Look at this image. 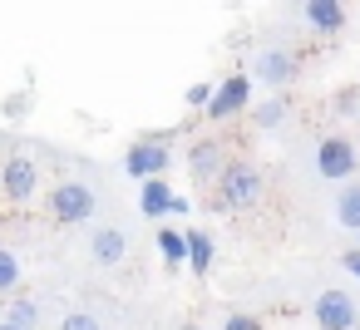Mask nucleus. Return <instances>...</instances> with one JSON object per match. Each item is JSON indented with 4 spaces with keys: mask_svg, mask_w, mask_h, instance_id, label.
I'll return each instance as SVG.
<instances>
[{
    "mask_svg": "<svg viewBox=\"0 0 360 330\" xmlns=\"http://www.w3.org/2000/svg\"><path fill=\"white\" fill-rule=\"evenodd\" d=\"M262 192H266V178H262L257 163H227V173L217 178V207H227V212L257 207Z\"/></svg>",
    "mask_w": 360,
    "mask_h": 330,
    "instance_id": "1",
    "label": "nucleus"
},
{
    "mask_svg": "<svg viewBox=\"0 0 360 330\" xmlns=\"http://www.w3.org/2000/svg\"><path fill=\"white\" fill-rule=\"evenodd\" d=\"M355 168H360V148H355L345 133H326V138L316 143V173H321L326 183H350Z\"/></svg>",
    "mask_w": 360,
    "mask_h": 330,
    "instance_id": "2",
    "label": "nucleus"
},
{
    "mask_svg": "<svg viewBox=\"0 0 360 330\" xmlns=\"http://www.w3.org/2000/svg\"><path fill=\"white\" fill-rule=\"evenodd\" d=\"M40 192V163L30 153H11L0 163V197L6 202H35Z\"/></svg>",
    "mask_w": 360,
    "mask_h": 330,
    "instance_id": "3",
    "label": "nucleus"
},
{
    "mask_svg": "<svg viewBox=\"0 0 360 330\" xmlns=\"http://www.w3.org/2000/svg\"><path fill=\"white\" fill-rule=\"evenodd\" d=\"M94 207H99V197H94L89 183H55V192H50V212H55V222H65V227L89 222Z\"/></svg>",
    "mask_w": 360,
    "mask_h": 330,
    "instance_id": "4",
    "label": "nucleus"
},
{
    "mask_svg": "<svg viewBox=\"0 0 360 330\" xmlns=\"http://www.w3.org/2000/svg\"><path fill=\"white\" fill-rule=\"evenodd\" d=\"M168 163H173V153H168V143H163V138H139V143H129V153H124V173H129V178H139V183L163 178V173H168Z\"/></svg>",
    "mask_w": 360,
    "mask_h": 330,
    "instance_id": "5",
    "label": "nucleus"
},
{
    "mask_svg": "<svg viewBox=\"0 0 360 330\" xmlns=\"http://www.w3.org/2000/svg\"><path fill=\"white\" fill-rule=\"evenodd\" d=\"M311 315H316L321 330H360V310H355L350 291H321L311 301Z\"/></svg>",
    "mask_w": 360,
    "mask_h": 330,
    "instance_id": "6",
    "label": "nucleus"
},
{
    "mask_svg": "<svg viewBox=\"0 0 360 330\" xmlns=\"http://www.w3.org/2000/svg\"><path fill=\"white\" fill-rule=\"evenodd\" d=\"M227 143L222 138H193L188 143V173L198 178V183H217L222 173H227Z\"/></svg>",
    "mask_w": 360,
    "mask_h": 330,
    "instance_id": "7",
    "label": "nucleus"
},
{
    "mask_svg": "<svg viewBox=\"0 0 360 330\" xmlns=\"http://www.w3.org/2000/svg\"><path fill=\"white\" fill-rule=\"evenodd\" d=\"M247 104H252V74H227V79L217 84V94H212V109H207V119H212V124H222V119L242 114Z\"/></svg>",
    "mask_w": 360,
    "mask_h": 330,
    "instance_id": "8",
    "label": "nucleus"
},
{
    "mask_svg": "<svg viewBox=\"0 0 360 330\" xmlns=\"http://www.w3.org/2000/svg\"><path fill=\"white\" fill-rule=\"evenodd\" d=\"M301 20L311 35H340L350 25V11L340 6V0H306L301 6Z\"/></svg>",
    "mask_w": 360,
    "mask_h": 330,
    "instance_id": "9",
    "label": "nucleus"
},
{
    "mask_svg": "<svg viewBox=\"0 0 360 330\" xmlns=\"http://www.w3.org/2000/svg\"><path fill=\"white\" fill-rule=\"evenodd\" d=\"M252 74H257L266 89H286V84L296 79V55H286V50H262V55L252 60Z\"/></svg>",
    "mask_w": 360,
    "mask_h": 330,
    "instance_id": "10",
    "label": "nucleus"
},
{
    "mask_svg": "<svg viewBox=\"0 0 360 330\" xmlns=\"http://www.w3.org/2000/svg\"><path fill=\"white\" fill-rule=\"evenodd\" d=\"M89 256H94L99 266H119V261H129V237H124L119 227H99V232L89 237Z\"/></svg>",
    "mask_w": 360,
    "mask_h": 330,
    "instance_id": "11",
    "label": "nucleus"
},
{
    "mask_svg": "<svg viewBox=\"0 0 360 330\" xmlns=\"http://www.w3.org/2000/svg\"><path fill=\"white\" fill-rule=\"evenodd\" d=\"M139 207H143V217H168L173 207H178V197H173V187L163 183V178H153V183H139Z\"/></svg>",
    "mask_w": 360,
    "mask_h": 330,
    "instance_id": "12",
    "label": "nucleus"
},
{
    "mask_svg": "<svg viewBox=\"0 0 360 330\" xmlns=\"http://www.w3.org/2000/svg\"><path fill=\"white\" fill-rule=\"evenodd\" d=\"M158 256H163V266L168 271H178V266H188V232H158Z\"/></svg>",
    "mask_w": 360,
    "mask_h": 330,
    "instance_id": "13",
    "label": "nucleus"
},
{
    "mask_svg": "<svg viewBox=\"0 0 360 330\" xmlns=\"http://www.w3.org/2000/svg\"><path fill=\"white\" fill-rule=\"evenodd\" d=\"M212 256H217L212 237L207 232H188V266H193V276H207L212 271Z\"/></svg>",
    "mask_w": 360,
    "mask_h": 330,
    "instance_id": "14",
    "label": "nucleus"
},
{
    "mask_svg": "<svg viewBox=\"0 0 360 330\" xmlns=\"http://www.w3.org/2000/svg\"><path fill=\"white\" fill-rule=\"evenodd\" d=\"M15 330H40V320H45V305L35 301V296H15L11 301V315H6Z\"/></svg>",
    "mask_w": 360,
    "mask_h": 330,
    "instance_id": "15",
    "label": "nucleus"
},
{
    "mask_svg": "<svg viewBox=\"0 0 360 330\" xmlns=\"http://www.w3.org/2000/svg\"><path fill=\"white\" fill-rule=\"evenodd\" d=\"M286 114H291V104H286L281 94H271L266 104H257V109H252V124H257L262 133H271V128H281V124H286Z\"/></svg>",
    "mask_w": 360,
    "mask_h": 330,
    "instance_id": "16",
    "label": "nucleus"
},
{
    "mask_svg": "<svg viewBox=\"0 0 360 330\" xmlns=\"http://www.w3.org/2000/svg\"><path fill=\"white\" fill-rule=\"evenodd\" d=\"M335 222L350 227V232H360V183H345V187H340V197H335Z\"/></svg>",
    "mask_w": 360,
    "mask_h": 330,
    "instance_id": "17",
    "label": "nucleus"
},
{
    "mask_svg": "<svg viewBox=\"0 0 360 330\" xmlns=\"http://www.w3.org/2000/svg\"><path fill=\"white\" fill-rule=\"evenodd\" d=\"M15 286H20V256L0 246V291H15Z\"/></svg>",
    "mask_w": 360,
    "mask_h": 330,
    "instance_id": "18",
    "label": "nucleus"
},
{
    "mask_svg": "<svg viewBox=\"0 0 360 330\" xmlns=\"http://www.w3.org/2000/svg\"><path fill=\"white\" fill-rule=\"evenodd\" d=\"M60 330H104V325H99L89 310H70V315L60 320Z\"/></svg>",
    "mask_w": 360,
    "mask_h": 330,
    "instance_id": "19",
    "label": "nucleus"
},
{
    "mask_svg": "<svg viewBox=\"0 0 360 330\" xmlns=\"http://www.w3.org/2000/svg\"><path fill=\"white\" fill-rule=\"evenodd\" d=\"M212 94H217V89H212V84H193V89H188V104H193V109H202V114H207V109H212Z\"/></svg>",
    "mask_w": 360,
    "mask_h": 330,
    "instance_id": "20",
    "label": "nucleus"
},
{
    "mask_svg": "<svg viewBox=\"0 0 360 330\" xmlns=\"http://www.w3.org/2000/svg\"><path fill=\"white\" fill-rule=\"evenodd\" d=\"M360 109V89H340L335 94V114H355Z\"/></svg>",
    "mask_w": 360,
    "mask_h": 330,
    "instance_id": "21",
    "label": "nucleus"
},
{
    "mask_svg": "<svg viewBox=\"0 0 360 330\" xmlns=\"http://www.w3.org/2000/svg\"><path fill=\"white\" fill-rule=\"evenodd\" d=\"M222 330H262V320H257V315H242V310H237V315H227V320H222Z\"/></svg>",
    "mask_w": 360,
    "mask_h": 330,
    "instance_id": "22",
    "label": "nucleus"
},
{
    "mask_svg": "<svg viewBox=\"0 0 360 330\" xmlns=\"http://www.w3.org/2000/svg\"><path fill=\"white\" fill-rule=\"evenodd\" d=\"M0 109H6V119H25V109H30V99L25 94H11L6 104H0Z\"/></svg>",
    "mask_w": 360,
    "mask_h": 330,
    "instance_id": "23",
    "label": "nucleus"
},
{
    "mask_svg": "<svg viewBox=\"0 0 360 330\" xmlns=\"http://www.w3.org/2000/svg\"><path fill=\"white\" fill-rule=\"evenodd\" d=\"M340 266H345V271H350V276H355V281H360V246H350V251H345V256H340Z\"/></svg>",
    "mask_w": 360,
    "mask_h": 330,
    "instance_id": "24",
    "label": "nucleus"
},
{
    "mask_svg": "<svg viewBox=\"0 0 360 330\" xmlns=\"http://www.w3.org/2000/svg\"><path fill=\"white\" fill-rule=\"evenodd\" d=\"M0 330H15V325H11V320H0Z\"/></svg>",
    "mask_w": 360,
    "mask_h": 330,
    "instance_id": "25",
    "label": "nucleus"
},
{
    "mask_svg": "<svg viewBox=\"0 0 360 330\" xmlns=\"http://www.w3.org/2000/svg\"><path fill=\"white\" fill-rule=\"evenodd\" d=\"M183 330H202V325H183Z\"/></svg>",
    "mask_w": 360,
    "mask_h": 330,
    "instance_id": "26",
    "label": "nucleus"
}]
</instances>
